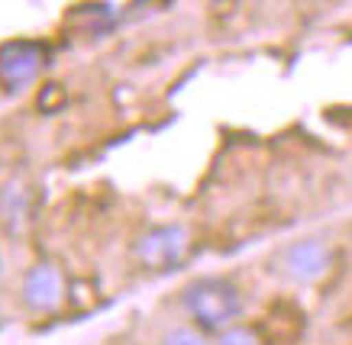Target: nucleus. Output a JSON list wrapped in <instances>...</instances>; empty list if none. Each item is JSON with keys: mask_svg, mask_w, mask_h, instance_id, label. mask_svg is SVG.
<instances>
[{"mask_svg": "<svg viewBox=\"0 0 352 345\" xmlns=\"http://www.w3.org/2000/svg\"><path fill=\"white\" fill-rule=\"evenodd\" d=\"M285 268H288L291 278L298 281H317L330 268V248L323 242H317V239L294 242L288 248V255H285Z\"/></svg>", "mask_w": 352, "mask_h": 345, "instance_id": "39448f33", "label": "nucleus"}, {"mask_svg": "<svg viewBox=\"0 0 352 345\" xmlns=\"http://www.w3.org/2000/svg\"><path fill=\"white\" fill-rule=\"evenodd\" d=\"M49 65V45L39 39H10L0 45V84L20 91L32 84Z\"/></svg>", "mask_w": 352, "mask_h": 345, "instance_id": "f03ea898", "label": "nucleus"}, {"mask_svg": "<svg viewBox=\"0 0 352 345\" xmlns=\"http://www.w3.org/2000/svg\"><path fill=\"white\" fill-rule=\"evenodd\" d=\"M188 233L182 226H162L152 229L136 242V259L152 271H171L175 265H182L188 255Z\"/></svg>", "mask_w": 352, "mask_h": 345, "instance_id": "20e7f679", "label": "nucleus"}, {"mask_svg": "<svg viewBox=\"0 0 352 345\" xmlns=\"http://www.w3.org/2000/svg\"><path fill=\"white\" fill-rule=\"evenodd\" d=\"M0 274H3V255H0Z\"/></svg>", "mask_w": 352, "mask_h": 345, "instance_id": "6e6552de", "label": "nucleus"}, {"mask_svg": "<svg viewBox=\"0 0 352 345\" xmlns=\"http://www.w3.org/2000/svg\"><path fill=\"white\" fill-rule=\"evenodd\" d=\"M162 345H207V339L197 329H191V326H178V329H171L162 339Z\"/></svg>", "mask_w": 352, "mask_h": 345, "instance_id": "0eeeda50", "label": "nucleus"}, {"mask_svg": "<svg viewBox=\"0 0 352 345\" xmlns=\"http://www.w3.org/2000/svg\"><path fill=\"white\" fill-rule=\"evenodd\" d=\"M182 307L194 323L207 333H223L239 320L243 297L230 281L223 278H201L191 281L182 294Z\"/></svg>", "mask_w": 352, "mask_h": 345, "instance_id": "f257e3e1", "label": "nucleus"}, {"mask_svg": "<svg viewBox=\"0 0 352 345\" xmlns=\"http://www.w3.org/2000/svg\"><path fill=\"white\" fill-rule=\"evenodd\" d=\"M217 345H262V342H258V335L252 333V329H243V326H230V329H223V333H220Z\"/></svg>", "mask_w": 352, "mask_h": 345, "instance_id": "423d86ee", "label": "nucleus"}, {"mask_svg": "<svg viewBox=\"0 0 352 345\" xmlns=\"http://www.w3.org/2000/svg\"><path fill=\"white\" fill-rule=\"evenodd\" d=\"M20 297L32 313H55L65 300V274L55 261H39L23 274Z\"/></svg>", "mask_w": 352, "mask_h": 345, "instance_id": "7ed1b4c3", "label": "nucleus"}, {"mask_svg": "<svg viewBox=\"0 0 352 345\" xmlns=\"http://www.w3.org/2000/svg\"><path fill=\"white\" fill-rule=\"evenodd\" d=\"M0 326H3V316H0Z\"/></svg>", "mask_w": 352, "mask_h": 345, "instance_id": "1a4fd4ad", "label": "nucleus"}]
</instances>
